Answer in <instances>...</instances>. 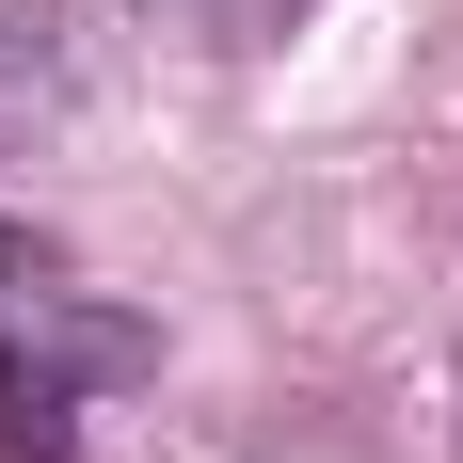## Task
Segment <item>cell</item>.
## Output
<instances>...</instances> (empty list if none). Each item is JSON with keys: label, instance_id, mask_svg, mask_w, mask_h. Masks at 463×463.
<instances>
[{"label": "cell", "instance_id": "obj_1", "mask_svg": "<svg viewBox=\"0 0 463 463\" xmlns=\"http://www.w3.org/2000/svg\"><path fill=\"white\" fill-rule=\"evenodd\" d=\"M160 368V335L128 304H80V288H48L0 320V463H80V400Z\"/></svg>", "mask_w": 463, "mask_h": 463}, {"label": "cell", "instance_id": "obj_2", "mask_svg": "<svg viewBox=\"0 0 463 463\" xmlns=\"http://www.w3.org/2000/svg\"><path fill=\"white\" fill-rule=\"evenodd\" d=\"M48 112H64V33H48L33 0H0V144L48 128Z\"/></svg>", "mask_w": 463, "mask_h": 463}, {"label": "cell", "instance_id": "obj_3", "mask_svg": "<svg viewBox=\"0 0 463 463\" xmlns=\"http://www.w3.org/2000/svg\"><path fill=\"white\" fill-rule=\"evenodd\" d=\"M48 288H64V240L0 208V320H16V304H48Z\"/></svg>", "mask_w": 463, "mask_h": 463}]
</instances>
